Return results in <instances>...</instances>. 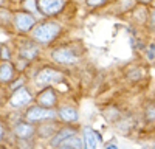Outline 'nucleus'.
<instances>
[{
  "mask_svg": "<svg viewBox=\"0 0 155 149\" xmlns=\"http://www.w3.org/2000/svg\"><path fill=\"white\" fill-rule=\"evenodd\" d=\"M61 27L58 23H44L34 30V39L39 42H50L59 34Z\"/></svg>",
  "mask_w": 155,
  "mask_h": 149,
  "instance_id": "f257e3e1",
  "label": "nucleus"
},
{
  "mask_svg": "<svg viewBox=\"0 0 155 149\" xmlns=\"http://www.w3.org/2000/svg\"><path fill=\"white\" fill-rule=\"evenodd\" d=\"M62 79V73L54 70V68H44L42 71L37 73L36 76V82L41 85H47V84H54L58 81Z\"/></svg>",
  "mask_w": 155,
  "mask_h": 149,
  "instance_id": "f03ea898",
  "label": "nucleus"
},
{
  "mask_svg": "<svg viewBox=\"0 0 155 149\" xmlns=\"http://www.w3.org/2000/svg\"><path fill=\"white\" fill-rule=\"evenodd\" d=\"M64 6V0H39V8L44 14L53 16L59 12Z\"/></svg>",
  "mask_w": 155,
  "mask_h": 149,
  "instance_id": "7ed1b4c3",
  "label": "nucleus"
},
{
  "mask_svg": "<svg viewBox=\"0 0 155 149\" xmlns=\"http://www.w3.org/2000/svg\"><path fill=\"white\" fill-rule=\"evenodd\" d=\"M54 114L50 109H42V107H31L27 114L28 121H37V120H44V118H53Z\"/></svg>",
  "mask_w": 155,
  "mask_h": 149,
  "instance_id": "20e7f679",
  "label": "nucleus"
},
{
  "mask_svg": "<svg viewBox=\"0 0 155 149\" xmlns=\"http://www.w3.org/2000/svg\"><path fill=\"white\" fill-rule=\"evenodd\" d=\"M53 58H54V61L56 62H59V64H74V62L78 61V58L70 51V50H67V48H59V50H56V51L53 53Z\"/></svg>",
  "mask_w": 155,
  "mask_h": 149,
  "instance_id": "39448f33",
  "label": "nucleus"
},
{
  "mask_svg": "<svg viewBox=\"0 0 155 149\" xmlns=\"http://www.w3.org/2000/svg\"><path fill=\"white\" fill-rule=\"evenodd\" d=\"M16 25L20 31H30L34 25V19L27 12H20L16 16Z\"/></svg>",
  "mask_w": 155,
  "mask_h": 149,
  "instance_id": "423d86ee",
  "label": "nucleus"
},
{
  "mask_svg": "<svg viewBox=\"0 0 155 149\" xmlns=\"http://www.w3.org/2000/svg\"><path fill=\"white\" fill-rule=\"evenodd\" d=\"M30 101H31V95L28 93V90H25V89L17 90L14 95L11 96V104L16 106V107L25 106V104H28Z\"/></svg>",
  "mask_w": 155,
  "mask_h": 149,
  "instance_id": "0eeeda50",
  "label": "nucleus"
},
{
  "mask_svg": "<svg viewBox=\"0 0 155 149\" xmlns=\"http://www.w3.org/2000/svg\"><path fill=\"white\" fill-rule=\"evenodd\" d=\"M84 141H85V146L88 149H95L101 141V135L92 129H85L84 131Z\"/></svg>",
  "mask_w": 155,
  "mask_h": 149,
  "instance_id": "6e6552de",
  "label": "nucleus"
},
{
  "mask_svg": "<svg viewBox=\"0 0 155 149\" xmlns=\"http://www.w3.org/2000/svg\"><path fill=\"white\" fill-rule=\"evenodd\" d=\"M39 103L45 107H53L56 104V95L51 89H45L41 95H39Z\"/></svg>",
  "mask_w": 155,
  "mask_h": 149,
  "instance_id": "1a4fd4ad",
  "label": "nucleus"
},
{
  "mask_svg": "<svg viewBox=\"0 0 155 149\" xmlns=\"http://www.w3.org/2000/svg\"><path fill=\"white\" fill-rule=\"evenodd\" d=\"M14 132H16V135L19 137V138H28V137H31V135H33L34 129L30 126V124L19 123L17 126H16V129H14Z\"/></svg>",
  "mask_w": 155,
  "mask_h": 149,
  "instance_id": "9d476101",
  "label": "nucleus"
},
{
  "mask_svg": "<svg viewBox=\"0 0 155 149\" xmlns=\"http://www.w3.org/2000/svg\"><path fill=\"white\" fill-rule=\"evenodd\" d=\"M20 53L25 56V59H33V58H36V56H37V53H39V48H37L34 44L27 42L25 45H22Z\"/></svg>",
  "mask_w": 155,
  "mask_h": 149,
  "instance_id": "9b49d317",
  "label": "nucleus"
},
{
  "mask_svg": "<svg viewBox=\"0 0 155 149\" xmlns=\"http://www.w3.org/2000/svg\"><path fill=\"white\" fill-rule=\"evenodd\" d=\"M59 115H61L62 120H65V121H74V120H78V112L73 107H62L59 110Z\"/></svg>",
  "mask_w": 155,
  "mask_h": 149,
  "instance_id": "f8f14e48",
  "label": "nucleus"
},
{
  "mask_svg": "<svg viewBox=\"0 0 155 149\" xmlns=\"http://www.w3.org/2000/svg\"><path fill=\"white\" fill-rule=\"evenodd\" d=\"M73 135H74V131H71V129H62V131L56 135V138L53 140V144H54V146H61L62 141H65L67 138H70V137H73Z\"/></svg>",
  "mask_w": 155,
  "mask_h": 149,
  "instance_id": "ddd939ff",
  "label": "nucleus"
},
{
  "mask_svg": "<svg viewBox=\"0 0 155 149\" xmlns=\"http://www.w3.org/2000/svg\"><path fill=\"white\" fill-rule=\"evenodd\" d=\"M12 78V68L9 64L0 65V81H9Z\"/></svg>",
  "mask_w": 155,
  "mask_h": 149,
  "instance_id": "4468645a",
  "label": "nucleus"
},
{
  "mask_svg": "<svg viewBox=\"0 0 155 149\" xmlns=\"http://www.w3.org/2000/svg\"><path fill=\"white\" fill-rule=\"evenodd\" d=\"M61 146L62 147H82V143H81V140L79 138H76V137L73 135V137H70V138H67L65 141H62L61 143Z\"/></svg>",
  "mask_w": 155,
  "mask_h": 149,
  "instance_id": "2eb2a0df",
  "label": "nucleus"
},
{
  "mask_svg": "<svg viewBox=\"0 0 155 149\" xmlns=\"http://www.w3.org/2000/svg\"><path fill=\"white\" fill-rule=\"evenodd\" d=\"M106 0H87V3L88 5H92V6H98V5H102Z\"/></svg>",
  "mask_w": 155,
  "mask_h": 149,
  "instance_id": "dca6fc26",
  "label": "nucleus"
},
{
  "mask_svg": "<svg viewBox=\"0 0 155 149\" xmlns=\"http://www.w3.org/2000/svg\"><path fill=\"white\" fill-rule=\"evenodd\" d=\"M147 118L149 120H155V107H149L147 109Z\"/></svg>",
  "mask_w": 155,
  "mask_h": 149,
  "instance_id": "f3484780",
  "label": "nucleus"
},
{
  "mask_svg": "<svg viewBox=\"0 0 155 149\" xmlns=\"http://www.w3.org/2000/svg\"><path fill=\"white\" fill-rule=\"evenodd\" d=\"M147 56H149V59H155V45H152V47L149 48Z\"/></svg>",
  "mask_w": 155,
  "mask_h": 149,
  "instance_id": "a211bd4d",
  "label": "nucleus"
},
{
  "mask_svg": "<svg viewBox=\"0 0 155 149\" xmlns=\"http://www.w3.org/2000/svg\"><path fill=\"white\" fill-rule=\"evenodd\" d=\"M27 8H30V9H34V0H28L27 2V5H25Z\"/></svg>",
  "mask_w": 155,
  "mask_h": 149,
  "instance_id": "6ab92c4d",
  "label": "nucleus"
},
{
  "mask_svg": "<svg viewBox=\"0 0 155 149\" xmlns=\"http://www.w3.org/2000/svg\"><path fill=\"white\" fill-rule=\"evenodd\" d=\"M2 55H3V58H5V59H8L9 53H8V50H6V48H2Z\"/></svg>",
  "mask_w": 155,
  "mask_h": 149,
  "instance_id": "aec40b11",
  "label": "nucleus"
},
{
  "mask_svg": "<svg viewBox=\"0 0 155 149\" xmlns=\"http://www.w3.org/2000/svg\"><path fill=\"white\" fill-rule=\"evenodd\" d=\"M22 84V81H17V82H14V85H12V89H17V87Z\"/></svg>",
  "mask_w": 155,
  "mask_h": 149,
  "instance_id": "412c9836",
  "label": "nucleus"
},
{
  "mask_svg": "<svg viewBox=\"0 0 155 149\" xmlns=\"http://www.w3.org/2000/svg\"><path fill=\"white\" fill-rule=\"evenodd\" d=\"M2 137H3V127L0 126V140H2Z\"/></svg>",
  "mask_w": 155,
  "mask_h": 149,
  "instance_id": "4be33fe9",
  "label": "nucleus"
},
{
  "mask_svg": "<svg viewBox=\"0 0 155 149\" xmlns=\"http://www.w3.org/2000/svg\"><path fill=\"white\" fill-rule=\"evenodd\" d=\"M152 23L155 25V12H153V16H152Z\"/></svg>",
  "mask_w": 155,
  "mask_h": 149,
  "instance_id": "5701e85b",
  "label": "nucleus"
},
{
  "mask_svg": "<svg viewBox=\"0 0 155 149\" xmlns=\"http://www.w3.org/2000/svg\"><path fill=\"white\" fill-rule=\"evenodd\" d=\"M141 2H144V3H146V2H149V0H141Z\"/></svg>",
  "mask_w": 155,
  "mask_h": 149,
  "instance_id": "b1692460",
  "label": "nucleus"
},
{
  "mask_svg": "<svg viewBox=\"0 0 155 149\" xmlns=\"http://www.w3.org/2000/svg\"><path fill=\"white\" fill-rule=\"evenodd\" d=\"M2 3H3V0H0V5H2Z\"/></svg>",
  "mask_w": 155,
  "mask_h": 149,
  "instance_id": "393cba45",
  "label": "nucleus"
},
{
  "mask_svg": "<svg viewBox=\"0 0 155 149\" xmlns=\"http://www.w3.org/2000/svg\"><path fill=\"white\" fill-rule=\"evenodd\" d=\"M153 3H155V2H153Z\"/></svg>",
  "mask_w": 155,
  "mask_h": 149,
  "instance_id": "a878e982",
  "label": "nucleus"
}]
</instances>
